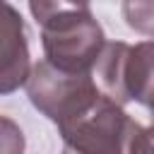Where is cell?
<instances>
[{
  "mask_svg": "<svg viewBox=\"0 0 154 154\" xmlns=\"http://www.w3.org/2000/svg\"><path fill=\"white\" fill-rule=\"evenodd\" d=\"M128 51L130 46L125 41H111L103 46L91 75L99 84V89L116 101L118 106H125L130 101L128 89H125V60H128Z\"/></svg>",
  "mask_w": 154,
  "mask_h": 154,
  "instance_id": "cell-6",
  "label": "cell"
},
{
  "mask_svg": "<svg viewBox=\"0 0 154 154\" xmlns=\"http://www.w3.org/2000/svg\"><path fill=\"white\" fill-rule=\"evenodd\" d=\"M130 154H154V123L149 128H137L130 142Z\"/></svg>",
  "mask_w": 154,
  "mask_h": 154,
  "instance_id": "cell-9",
  "label": "cell"
},
{
  "mask_svg": "<svg viewBox=\"0 0 154 154\" xmlns=\"http://www.w3.org/2000/svg\"><path fill=\"white\" fill-rule=\"evenodd\" d=\"M24 147L26 140L22 128L12 118L0 116V154H24Z\"/></svg>",
  "mask_w": 154,
  "mask_h": 154,
  "instance_id": "cell-8",
  "label": "cell"
},
{
  "mask_svg": "<svg viewBox=\"0 0 154 154\" xmlns=\"http://www.w3.org/2000/svg\"><path fill=\"white\" fill-rule=\"evenodd\" d=\"M46 60L63 72H91L106 36L89 10V2H75L51 10L38 19Z\"/></svg>",
  "mask_w": 154,
  "mask_h": 154,
  "instance_id": "cell-1",
  "label": "cell"
},
{
  "mask_svg": "<svg viewBox=\"0 0 154 154\" xmlns=\"http://www.w3.org/2000/svg\"><path fill=\"white\" fill-rule=\"evenodd\" d=\"M125 89L130 101L142 103L154 116V41L130 46L125 60Z\"/></svg>",
  "mask_w": 154,
  "mask_h": 154,
  "instance_id": "cell-5",
  "label": "cell"
},
{
  "mask_svg": "<svg viewBox=\"0 0 154 154\" xmlns=\"http://www.w3.org/2000/svg\"><path fill=\"white\" fill-rule=\"evenodd\" d=\"M26 26L17 7L0 0V96L17 91L31 75Z\"/></svg>",
  "mask_w": 154,
  "mask_h": 154,
  "instance_id": "cell-4",
  "label": "cell"
},
{
  "mask_svg": "<svg viewBox=\"0 0 154 154\" xmlns=\"http://www.w3.org/2000/svg\"><path fill=\"white\" fill-rule=\"evenodd\" d=\"M26 96L36 111L63 128L91 108L103 96V91L99 89L91 72H63L43 58L31 67L26 79Z\"/></svg>",
  "mask_w": 154,
  "mask_h": 154,
  "instance_id": "cell-2",
  "label": "cell"
},
{
  "mask_svg": "<svg viewBox=\"0 0 154 154\" xmlns=\"http://www.w3.org/2000/svg\"><path fill=\"white\" fill-rule=\"evenodd\" d=\"M152 120H154V116H152Z\"/></svg>",
  "mask_w": 154,
  "mask_h": 154,
  "instance_id": "cell-10",
  "label": "cell"
},
{
  "mask_svg": "<svg viewBox=\"0 0 154 154\" xmlns=\"http://www.w3.org/2000/svg\"><path fill=\"white\" fill-rule=\"evenodd\" d=\"M140 123L106 94L75 120L58 128L65 154H130Z\"/></svg>",
  "mask_w": 154,
  "mask_h": 154,
  "instance_id": "cell-3",
  "label": "cell"
},
{
  "mask_svg": "<svg viewBox=\"0 0 154 154\" xmlns=\"http://www.w3.org/2000/svg\"><path fill=\"white\" fill-rule=\"evenodd\" d=\"M120 12L132 31L154 38V0H123Z\"/></svg>",
  "mask_w": 154,
  "mask_h": 154,
  "instance_id": "cell-7",
  "label": "cell"
}]
</instances>
